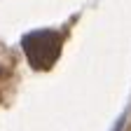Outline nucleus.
I'll return each instance as SVG.
<instances>
[{
    "instance_id": "nucleus-1",
    "label": "nucleus",
    "mask_w": 131,
    "mask_h": 131,
    "mask_svg": "<svg viewBox=\"0 0 131 131\" xmlns=\"http://www.w3.org/2000/svg\"><path fill=\"white\" fill-rule=\"evenodd\" d=\"M21 47H24V54H26L28 63L35 70H49V68H54V63L61 56L63 35L59 30H52V28L30 30L24 35Z\"/></svg>"
},
{
    "instance_id": "nucleus-2",
    "label": "nucleus",
    "mask_w": 131,
    "mask_h": 131,
    "mask_svg": "<svg viewBox=\"0 0 131 131\" xmlns=\"http://www.w3.org/2000/svg\"><path fill=\"white\" fill-rule=\"evenodd\" d=\"M122 124H124V119H119V122H117V126H115V131H122Z\"/></svg>"
}]
</instances>
